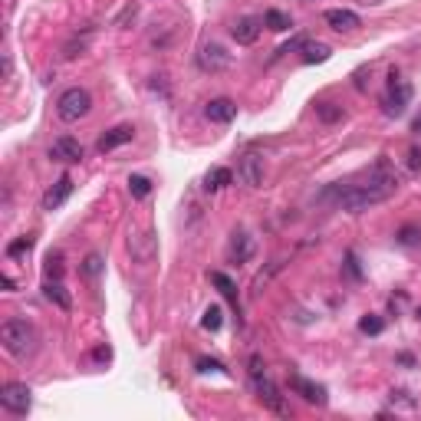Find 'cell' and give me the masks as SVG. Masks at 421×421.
Masks as SVG:
<instances>
[{"instance_id":"484cf974","label":"cell","mask_w":421,"mask_h":421,"mask_svg":"<svg viewBox=\"0 0 421 421\" xmlns=\"http://www.w3.org/2000/svg\"><path fill=\"white\" fill-rule=\"evenodd\" d=\"M30 247H33V237H20L7 247V257H24V254H30Z\"/></svg>"},{"instance_id":"e0dca14e","label":"cell","mask_w":421,"mask_h":421,"mask_svg":"<svg viewBox=\"0 0 421 421\" xmlns=\"http://www.w3.org/2000/svg\"><path fill=\"white\" fill-rule=\"evenodd\" d=\"M43 293H47V299H50V303H56V306H60L63 313L73 310V299H69V293H66V286H63L60 280H47Z\"/></svg>"},{"instance_id":"8fae6325","label":"cell","mask_w":421,"mask_h":421,"mask_svg":"<svg viewBox=\"0 0 421 421\" xmlns=\"http://www.w3.org/2000/svg\"><path fill=\"white\" fill-rule=\"evenodd\" d=\"M50 158H56V161H66V165H76V161H83V145H79L76 138L63 135V138H56V142H53Z\"/></svg>"},{"instance_id":"2e32d148","label":"cell","mask_w":421,"mask_h":421,"mask_svg":"<svg viewBox=\"0 0 421 421\" xmlns=\"http://www.w3.org/2000/svg\"><path fill=\"white\" fill-rule=\"evenodd\" d=\"M125 142H132V129H129V125H119V129H109V132L99 138V145H96V149L112 151V149H119V145H125Z\"/></svg>"},{"instance_id":"4316f807","label":"cell","mask_w":421,"mask_h":421,"mask_svg":"<svg viewBox=\"0 0 421 421\" xmlns=\"http://www.w3.org/2000/svg\"><path fill=\"white\" fill-rule=\"evenodd\" d=\"M83 273H86L89 280H96V276H99V273H102V257H99V254H89L86 263H83Z\"/></svg>"},{"instance_id":"52a82bcc","label":"cell","mask_w":421,"mask_h":421,"mask_svg":"<svg viewBox=\"0 0 421 421\" xmlns=\"http://www.w3.org/2000/svg\"><path fill=\"white\" fill-rule=\"evenodd\" d=\"M237 178L244 181L247 188H261L263 185V158L261 155H244L240 158V165H237Z\"/></svg>"},{"instance_id":"277c9868","label":"cell","mask_w":421,"mask_h":421,"mask_svg":"<svg viewBox=\"0 0 421 421\" xmlns=\"http://www.w3.org/2000/svg\"><path fill=\"white\" fill-rule=\"evenodd\" d=\"M0 405L10 411V415H26L33 405V392L24 382H7L0 388Z\"/></svg>"},{"instance_id":"cb8c5ba5","label":"cell","mask_w":421,"mask_h":421,"mask_svg":"<svg viewBox=\"0 0 421 421\" xmlns=\"http://www.w3.org/2000/svg\"><path fill=\"white\" fill-rule=\"evenodd\" d=\"M221 306H208V310H204V320H201V326H204V329H210V333H217V329H221Z\"/></svg>"},{"instance_id":"83f0119b","label":"cell","mask_w":421,"mask_h":421,"mask_svg":"<svg viewBox=\"0 0 421 421\" xmlns=\"http://www.w3.org/2000/svg\"><path fill=\"white\" fill-rule=\"evenodd\" d=\"M398 240H402L405 247H415V244H421V231L418 227H402V231H398Z\"/></svg>"},{"instance_id":"603a6c76","label":"cell","mask_w":421,"mask_h":421,"mask_svg":"<svg viewBox=\"0 0 421 421\" xmlns=\"http://www.w3.org/2000/svg\"><path fill=\"white\" fill-rule=\"evenodd\" d=\"M129 191H132V198H149L151 181L145 178V174H132V178H129Z\"/></svg>"},{"instance_id":"30bf717a","label":"cell","mask_w":421,"mask_h":421,"mask_svg":"<svg viewBox=\"0 0 421 421\" xmlns=\"http://www.w3.org/2000/svg\"><path fill=\"white\" fill-rule=\"evenodd\" d=\"M261 30H263V20H257V17H240V20L231 26V33H234V40L240 43V47H250V43H257Z\"/></svg>"},{"instance_id":"f546056e","label":"cell","mask_w":421,"mask_h":421,"mask_svg":"<svg viewBox=\"0 0 421 421\" xmlns=\"http://www.w3.org/2000/svg\"><path fill=\"white\" fill-rule=\"evenodd\" d=\"M198 369L201 372H224V365L217 359H198Z\"/></svg>"},{"instance_id":"ffe728a7","label":"cell","mask_w":421,"mask_h":421,"mask_svg":"<svg viewBox=\"0 0 421 421\" xmlns=\"http://www.w3.org/2000/svg\"><path fill=\"white\" fill-rule=\"evenodd\" d=\"M329 56H333V50L326 43H310V40L303 43V60L306 63H326Z\"/></svg>"},{"instance_id":"5bb4252c","label":"cell","mask_w":421,"mask_h":421,"mask_svg":"<svg viewBox=\"0 0 421 421\" xmlns=\"http://www.w3.org/2000/svg\"><path fill=\"white\" fill-rule=\"evenodd\" d=\"M204 115H208L210 122H217V125H227L231 119L237 115V106L231 99H210L208 102V109H204Z\"/></svg>"},{"instance_id":"5b68a950","label":"cell","mask_w":421,"mask_h":421,"mask_svg":"<svg viewBox=\"0 0 421 421\" xmlns=\"http://www.w3.org/2000/svg\"><path fill=\"white\" fill-rule=\"evenodd\" d=\"M411 102V83L398 73L388 76V96H385V115H402Z\"/></svg>"},{"instance_id":"d4e9b609","label":"cell","mask_w":421,"mask_h":421,"mask_svg":"<svg viewBox=\"0 0 421 421\" xmlns=\"http://www.w3.org/2000/svg\"><path fill=\"white\" fill-rule=\"evenodd\" d=\"M359 329H362V333H369V336H379V333L385 329V322L379 320V316H362V320H359Z\"/></svg>"},{"instance_id":"ac0fdd59","label":"cell","mask_w":421,"mask_h":421,"mask_svg":"<svg viewBox=\"0 0 421 421\" xmlns=\"http://www.w3.org/2000/svg\"><path fill=\"white\" fill-rule=\"evenodd\" d=\"M231 181H234L231 168H210V172L204 174V191H221V188H227Z\"/></svg>"},{"instance_id":"9c48e42d","label":"cell","mask_w":421,"mask_h":421,"mask_svg":"<svg viewBox=\"0 0 421 421\" xmlns=\"http://www.w3.org/2000/svg\"><path fill=\"white\" fill-rule=\"evenodd\" d=\"M290 388L297 392V395H303V402H310V405H326V388L316 382H310V379H303V375H293L290 379Z\"/></svg>"},{"instance_id":"44dd1931","label":"cell","mask_w":421,"mask_h":421,"mask_svg":"<svg viewBox=\"0 0 421 421\" xmlns=\"http://www.w3.org/2000/svg\"><path fill=\"white\" fill-rule=\"evenodd\" d=\"M210 283L217 286V290H221L224 297H227V299H231V303H234V306H237V286H234V280H231L227 273L214 270V273H210Z\"/></svg>"},{"instance_id":"1f68e13d","label":"cell","mask_w":421,"mask_h":421,"mask_svg":"<svg viewBox=\"0 0 421 421\" xmlns=\"http://www.w3.org/2000/svg\"><path fill=\"white\" fill-rule=\"evenodd\" d=\"M303 43H306V40H303V37H297V40H290V43H283V47H280V50H276V53H293V50H303Z\"/></svg>"},{"instance_id":"6da1fadb","label":"cell","mask_w":421,"mask_h":421,"mask_svg":"<svg viewBox=\"0 0 421 421\" xmlns=\"http://www.w3.org/2000/svg\"><path fill=\"white\" fill-rule=\"evenodd\" d=\"M398 172L388 165V158H379L375 161V168L369 172V178L362 181V185H349V188H336V204L342 210H352V214H359V210L372 208V204H382L388 201L392 195L398 191Z\"/></svg>"},{"instance_id":"d6a6232c","label":"cell","mask_w":421,"mask_h":421,"mask_svg":"<svg viewBox=\"0 0 421 421\" xmlns=\"http://www.w3.org/2000/svg\"><path fill=\"white\" fill-rule=\"evenodd\" d=\"M415 132H421V115H418V119H415Z\"/></svg>"},{"instance_id":"9a60e30c","label":"cell","mask_w":421,"mask_h":421,"mask_svg":"<svg viewBox=\"0 0 421 421\" xmlns=\"http://www.w3.org/2000/svg\"><path fill=\"white\" fill-rule=\"evenodd\" d=\"M250 254H254V240H250V234L237 231V234L231 237V261H234V263H247Z\"/></svg>"},{"instance_id":"4fadbf2b","label":"cell","mask_w":421,"mask_h":421,"mask_svg":"<svg viewBox=\"0 0 421 421\" xmlns=\"http://www.w3.org/2000/svg\"><path fill=\"white\" fill-rule=\"evenodd\" d=\"M326 24L339 30V33H352V30H359V13L336 7V10H326Z\"/></svg>"},{"instance_id":"7c38bea8","label":"cell","mask_w":421,"mask_h":421,"mask_svg":"<svg viewBox=\"0 0 421 421\" xmlns=\"http://www.w3.org/2000/svg\"><path fill=\"white\" fill-rule=\"evenodd\" d=\"M69 195H73V178H69V174H63L60 181H56V185H53L50 191L43 195V210H56L63 201L69 198Z\"/></svg>"},{"instance_id":"7402d4cb","label":"cell","mask_w":421,"mask_h":421,"mask_svg":"<svg viewBox=\"0 0 421 421\" xmlns=\"http://www.w3.org/2000/svg\"><path fill=\"white\" fill-rule=\"evenodd\" d=\"M263 24L270 26V30H276V33H283V30L293 26V20H290L286 13H280V10H267V13H263Z\"/></svg>"},{"instance_id":"8992f818","label":"cell","mask_w":421,"mask_h":421,"mask_svg":"<svg viewBox=\"0 0 421 421\" xmlns=\"http://www.w3.org/2000/svg\"><path fill=\"white\" fill-rule=\"evenodd\" d=\"M254 379V388H257V398H261L263 405L270 411H276V415H290V408H286L283 395H280V388L270 382V375L267 372H261V375H250Z\"/></svg>"},{"instance_id":"3957f363","label":"cell","mask_w":421,"mask_h":421,"mask_svg":"<svg viewBox=\"0 0 421 421\" xmlns=\"http://www.w3.org/2000/svg\"><path fill=\"white\" fill-rule=\"evenodd\" d=\"M89 109H92V96H89L86 89H66L56 102V115H60L63 122H79V119H86Z\"/></svg>"},{"instance_id":"ba28073f","label":"cell","mask_w":421,"mask_h":421,"mask_svg":"<svg viewBox=\"0 0 421 421\" xmlns=\"http://www.w3.org/2000/svg\"><path fill=\"white\" fill-rule=\"evenodd\" d=\"M198 63H201V69H210V73H221V69H227V66H231V53L224 50L221 43H208V47L201 50Z\"/></svg>"},{"instance_id":"7a4b0ae2","label":"cell","mask_w":421,"mask_h":421,"mask_svg":"<svg viewBox=\"0 0 421 421\" xmlns=\"http://www.w3.org/2000/svg\"><path fill=\"white\" fill-rule=\"evenodd\" d=\"M0 342H3V349H7L10 356L24 359V356H30L33 346H37V333H33V326L26 320H7L0 326Z\"/></svg>"},{"instance_id":"4dcf8cb0","label":"cell","mask_w":421,"mask_h":421,"mask_svg":"<svg viewBox=\"0 0 421 421\" xmlns=\"http://www.w3.org/2000/svg\"><path fill=\"white\" fill-rule=\"evenodd\" d=\"M408 168H411V172H421V149L408 151Z\"/></svg>"},{"instance_id":"f1b7e54d","label":"cell","mask_w":421,"mask_h":421,"mask_svg":"<svg viewBox=\"0 0 421 421\" xmlns=\"http://www.w3.org/2000/svg\"><path fill=\"white\" fill-rule=\"evenodd\" d=\"M47 280H63V261H60V254H56V257L50 254V261H47Z\"/></svg>"},{"instance_id":"d6986e66","label":"cell","mask_w":421,"mask_h":421,"mask_svg":"<svg viewBox=\"0 0 421 421\" xmlns=\"http://www.w3.org/2000/svg\"><path fill=\"white\" fill-rule=\"evenodd\" d=\"M316 119L326 125H333V122H342L346 112H342V106H333V102H316Z\"/></svg>"},{"instance_id":"836d02e7","label":"cell","mask_w":421,"mask_h":421,"mask_svg":"<svg viewBox=\"0 0 421 421\" xmlns=\"http://www.w3.org/2000/svg\"><path fill=\"white\" fill-rule=\"evenodd\" d=\"M418 316H421V310H418Z\"/></svg>"}]
</instances>
